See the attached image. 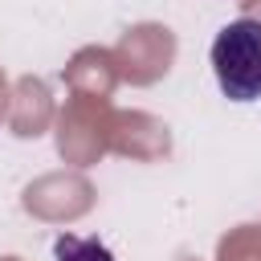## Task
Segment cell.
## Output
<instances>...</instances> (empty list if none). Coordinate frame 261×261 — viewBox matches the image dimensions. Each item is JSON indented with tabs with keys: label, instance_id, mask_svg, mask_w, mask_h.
Listing matches in <instances>:
<instances>
[{
	"label": "cell",
	"instance_id": "cell-1",
	"mask_svg": "<svg viewBox=\"0 0 261 261\" xmlns=\"http://www.w3.org/2000/svg\"><path fill=\"white\" fill-rule=\"evenodd\" d=\"M216 86L232 102H257L261 98V20L241 16L224 24L208 49Z\"/></svg>",
	"mask_w": 261,
	"mask_h": 261
},
{
	"label": "cell",
	"instance_id": "cell-2",
	"mask_svg": "<svg viewBox=\"0 0 261 261\" xmlns=\"http://www.w3.org/2000/svg\"><path fill=\"white\" fill-rule=\"evenodd\" d=\"M53 257L57 261H114V253L98 237H73V232L53 241Z\"/></svg>",
	"mask_w": 261,
	"mask_h": 261
}]
</instances>
